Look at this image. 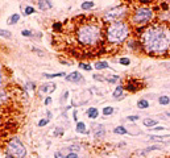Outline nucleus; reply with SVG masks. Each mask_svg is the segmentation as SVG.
I'll list each match as a JSON object with an SVG mask.
<instances>
[{
	"mask_svg": "<svg viewBox=\"0 0 170 158\" xmlns=\"http://www.w3.org/2000/svg\"><path fill=\"white\" fill-rule=\"evenodd\" d=\"M165 2H168V3H170V0H165Z\"/></svg>",
	"mask_w": 170,
	"mask_h": 158,
	"instance_id": "52",
	"label": "nucleus"
},
{
	"mask_svg": "<svg viewBox=\"0 0 170 158\" xmlns=\"http://www.w3.org/2000/svg\"><path fill=\"white\" fill-rule=\"evenodd\" d=\"M63 133H65V129L61 128V127L54 129V136H63Z\"/></svg>",
	"mask_w": 170,
	"mask_h": 158,
	"instance_id": "29",
	"label": "nucleus"
},
{
	"mask_svg": "<svg viewBox=\"0 0 170 158\" xmlns=\"http://www.w3.org/2000/svg\"><path fill=\"white\" fill-rule=\"evenodd\" d=\"M113 133H115V134H122V136H123V134H127V133H129V132H128V129L125 128V127L120 125V127H116V128L113 129Z\"/></svg>",
	"mask_w": 170,
	"mask_h": 158,
	"instance_id": "20",
	"label": "nucleus"
},
{
	"mask_svg": "<svg viewBox=\"0 0 170 158\" xmlns=\"http://www.w3.org/2000/svg\"><path fill=\"white\" fill-rule=\"evenodd\" d=\"M34 13V8L33 7H26L25 8V15H32Z\"/></svg>",
	"mask_w": 170,
	"mask_h": 158,
	"instance_id": "35",
	"label": "nucleus"
},
{
	"mask_svg": "<svg viewBox=\"0 0 170 158\" xmlns=\"http://www.w3.org/2000/svg\"><path fill=\"white\" fill-rule=\"evenodd\" d=\"M52 100H53V99H52L50 96H48V98L45 99V101H44V104H45V105H49V104L52 103Z\"/></svg>",
	"mask_w": 170,
	"mask_h": 158,
	"instance_id": "42",
	"label": "nucleus"
},
{
	"mask_svg": "<svg viewBox=\"0 0 170 158\" xmlns=\"http://www.w3.org/2000/svg\"><path fill=\"white\" fill-rule=\"evenodd\" d=\"M137 107H139L140 109H146V108H149V101L146 99H140L137 101Z\"/></svg>",
	"mask_w": 170,
	"mask_h": 158,
	"instance_id": "19",
	"label": "nucleus"
},
{
	"mask_svg": "<svg viewBox=\"0 0 170 158\" xmlns=\"http://www.w3.org/2000/svg\"><path fill=\"white\" fill-rule=\"evenodd\" d=\"M19 20H20V15H19V13H13V15L8 19V24H16V22H17Z\"/></svg>",
	"mask_w": 170,
	"mask_h": 158,
	"instance_id": "23",
	"label": "nucleus"
},
{
	"mask_svg": "<svg viewBox=\"0 0 170 158\" xmlns=\"http://www.w3.org/2000/svg\"><path fill=\"white\" fill-rule=\"evenodd\" d=\"M49 121H50V120H49L48 117L46 118H41V120L37 123V125L38 127H45V125H48V124H49Z\"/></svg>",
	"mask_w": 170,
	"mask_h": 158,
	"instance_id": "30",
	"label": "nucleus"
},
{
	"mask_svg": "<svg viewBox=\"0 0 170 158\" xmlns=\"http://www.w3.org/2000/svg\"><path fill=\"white\" fill-rule=\"evenodd\" d=\"M79 150H80V145H79V144H73V145H70L69 148L63 149L62 151H63V153H65V151H69V153H71V151H74V153H78Z\"/></svg>",
	"mask_w": 170,
	"mask_h": 158,
	"instance_id": "17",
	"label": "nucleus"
},
{
	"mask_svg": "<svg viewBox=\"0 0 170 158\" xmlns=\"http://www.w3.org/2000/svg\"><path fill=\"white\" fill-rule=\"evenodd\" d=\"M8 100V96H7V92L4 91V90H0V105L4 104L5 101Z\"/></svg>",
	"mask_w": 170,
	"mask_h": 158,
	"instance_id": "24",
	"label": "nucleus"
},
{
	"mask_svg": "<svg viewBox=\"0 0 170 158\" xmlns=\"http://www.w3.org/2000/svg\"><path fill=\"white\" fill-rule=\"evenodd\" d=\"M149 140H152V141H161V142H166V141H170V134H165V136H149Z\"/></svg>",
	"mask_w": 170,
	"mask_h": 158,
	"instance_id": "14",
	"label": "nucleus"
},
{
	"mask_svg": "<svg viewBox=\"0 0 170 158\" xmlns=\"http://www.w3.org/2000/svg\"><path fill=\"white\" fill-rule=\"evenodd\" d=\"M0 36H2V37H5V38H11V37H12V33H11L9 30L0 29Z\"/></svg>",
	"mask_w": 170,
	"mask_h": 158,
	"instance_id": "27",
	"label": "nucleus"
},
{
	"mask_svg": "<svg viewBox=\"0 0 170 158\" xmlns=\"http://www.w3.org/2000/svg\"><path fill=\"white\" fill-rule=\"evenodd\" d=\"M79 67H80V69H83V70H86V71L92 70V69H91V66H90L89 63H79Z\"/></svg>",
	"mask_w": 170,
	"mask_h": 158,
	"instance_id": "33",
	"label": "nucleus"
},
{
	"mask_svg": "<svg viewBox=\"0 0 170 158\" xmlns=\"http://www.w3.org/2000/svg\"><path fill=\"white\" fill-rule=\"evenodd\" d=\"M61 24H59V22H56V24H54L53 25V28H54V29H56V30H59V29H61Z\"/></svg>",
	"mask_w": 170,
	"mask_h": 158,
	"instance_id": "43",
	"label": "nucleus"
},
{
	"mask_svg": "<svg viewBox=\"0 0 170 158\" xmlns=\"http://www.w3.org/2000/svg\"><path fill=\"white\" fill-rule=\"evenodd\" d=\"M119 62H120L122 65H124V66H128V65L131 63V59H129V58H120Z\"/></svg>",
	"mask_w": 170,
	"mask_h": 158,
	"instance_id": "32",
	"label": "nucleus"
},
{
	"mask_svg": "<svg viewBox=\"0 0 170 158\" xmlns=\"http://www.w3.org/2000/svg\"><path fill=\"white\" fill-rule=\"evenodd\" d=\"M94 2H85L82 4V9H92L94 8Z\"/></svg>",
	"mask_w": 170,
	"mask_h": 158,
	"instance_id": "26",
	"label": "nucleus"
},
{
	"mask_svg": "<svg viewBox=\"0 0 170 158\" xmlns=\"http://www.w3.org/2000/svg\"><path fill=\"white\" fill-rule=\"evenodd\" d=\"M67 96H69V91L65 92V94L62 95V98H61V99H62V100H66V99H67Z\"/></svg>",
	"mask_w": 170,
	"mask_h": 158,
	"instance_id": "46",
	"label": "nucleus"
},
{
	"mask_svg": "<svg viewBox=\"0 0 170 158\" xmlns=\"http://www.w3.org/2000/svg\"><path fill=\"white\" fill-rule=\"evenodd\" d=\"M92 128H94V136L96 138H102L104 137V134H106V128L102 124H92Z\"/></svg>",
	"mask_w": 170,
	"mask_h": 158,
	"instance_id": "9",
	"label": "nucleus"
},
{
	"mask_svg": "<svg viewBox=\"0 0 170 158\" xmlns=\"http://www.w3.org/2000/svg\"><path fill=\"white\" fill-rule=\"evenodd\" d=\"M113 111H115L113 107H109V105L108 107H104V108H103V115L104 116H111L113 114Z\"/></svg>",
	"mask_w": 170,
	"mask_h": 158,
	"instance_id": "25",
	"label": "nucleus"
},
{
	"mask_svg": "<svg viewBox=\"0 0 170 158\" xmlns=\"http://www.w3.org/2000/svg\"><path fill=\"white\" fill-rule=\"evenodd\" d=\"M165 115H166L168 117H170V112H165Z\"/></svg>",
	"mask_w": 170,
	"mask_h": 158,
	"instance_id": "51",
	"label": "nucleus"
},
{
	"mask_svg": "<svg viewBox=\"0 0 170 158\" xmlns=\"http://www.w3.org/2000/svg\"><path fill=\"white\" fill-rule=\"evenodd\" d=\"M153 17H154V13H153V11L150 8L141 7V8H137L133 12V15L131 16V21L135 25H142L152 21Z\"/></svg>",
	"mask_w": 170,
	"mask_h": 158,
	"instance_id": "5",
	"label": "nucleus"
},
{
	"mask_svg": "<svg viewBox=\"0 0 170 158\" xmlns=\"http://www.w3.org/2000/svg\"><path fill=\"white\" fill-rule=\"evenodd\" d=\"M163 66H166V67H169V69H170V63H163Z\"/></svg>",
	"mask_w": 170,
	"mask_h": 158,
	"instance_id": "50",
	"label": "nucleus"
},
{
	"mask_svg": "<svg viewBox=\"0 0 170 158\" xmlns=\"http://www.w3.org/2000/svg\"><path fill=\"white\" fill-rule=\"evenodd\" d=\"M5 153L12 154L15 158H26V156H28L25 145L17 137H12L7 142V151Z\"/></svg>",
	"mask_w": 170,
	"mask_h": 158,
	"instance_id": "4",
	"label": "nucleus"
},
{
	"mask_svg": "<svg viewBox=\"0 0 170 158\" xmlns=\"http://www.w3.org/2000/svg\"><path fill=\"white\" fill-rule=\"evenodd\" d=\"M142 49L149 54H163L170 50V25L153 24L144 29L140 36Z\"/></svg>",
	"mask_w": 170,
	"mask_h": 158,
	"instance_id": "1",
	"label": "nucleus"
},
{
	"mask_svg": "<svg viewBox=\"0 0 170 158\" xmlns=\"http://www.w3.org/2000/svg\"><path fill=\"white\" fill-rule=\"evenodd\" d=\"M75 132H78L80 134H89V131L86 128V124L83 121H78L75 125Z\"/></svg>",
	"mask_w": 170,
	"mask_h": 158,
	"instance_id": "12",
	"label": "nucleus"
},
{
	"mask_svg": "<svg viewBox=\"0 0 170 158\" xmlns=\"http://www.w3.org/2000/svg\"><path fill=\"white\" fill-rule=\"evenodd\" d=\"M124 90H127V91H131V92H136L137 90H139V84H137V82L135 81H128L127 84H125V87H123Z\"/></svg>",
	"mask_w": 170,
	"mask_h": 158,
	"instance_id": "11",
	"label": "nucleus"
},
{
	"mask_svg": "<svg viewBox=\"0 0 170 158\" xmlns=\"http://www.w3.org/2000/svg\"><path fill=\"white\" fill-rule=\"evenodd\" d=\"M127 120H128V121H132V123H135V121H139V116H136V115L128 116V117H127Z\"/></svg>",
	"mask_w": 170,
	"mask_h": 158,
	"instance_id": "34",
	"label": "nucleus"
},
{
	"mask_svg": "<svg viewBox=\"0 0 170 158\" xmlns=\"http://www.w3.org/2000/svg\"><path fill=\"white\" fill-rule=\"evenodd\" d=\"M0 124H2V117H0Z\"/></svg>",
	"mask_w": 170,
	"mask_h": 158,
	"instance_id": "54",
	"label": "nucleus"
},
{
	"mask_svg": "<svg viewBox=\"0 0 170 158\" xmlns=\"http://www.w3.org/2000/svg\"><path fill=\"white\" fill-rule=\"evenodd\" d=\"M2 84H3V74H2V71H0V87H2Z\"/></svg>",
	"mask_w": 170,
	"mask_h": 158,
	"instance_id": "48",
	"label": "nucleus"
},
{
	"mask_svg": "<svg viewBox=\"0 0 170 158\" xmlns=\"http://www.w3.org/2000/svg\"><path fill=\"white\" fill-rule=\"evenodd\" d=\"M0 71H2V65H0Z\"/></svg>",
	"mask_w": 170,
	"mask_h": 158,
	"instance_id": "53",
	"label": "nucleus"
},
{
	"mask_svg": "<svg viewBox=\"0 0 170 158\" xmlns=\"http://www.w3.org/2000/svg\"><path fill=\"white\" fill-rule=\"evenodd\" d=\"M73 117H74V120L78 123V111H74L73 112Z\"/></svg>",
	"mask_w": 170,
	"mask_h": 158,
	"instance_id": "44",
	"label": "nucleus"
},
{
	"mask_svg": "<svg viewBox=\"0 0 170 158\" xmlns=\"http://www.w3.org/2000/svg\"><path fill=\"white\" fill-rule=\"evenodd\" d=\"M139 2H140L141 4H149V3L153 2V0H139Z\"/></svg>",
	"mask_w": 170,
	"mask_h": 158,
	"instance_id": "45",
	"label": "nucleus"
},
{
	"mask_svg": "<svg viewBox=\"0 0 170 158\" xmlns=\"http://www.w3.org/2000/svg\"><path fill=\"white\" fill-rule=\"evenodd\" d=\"M123 91H124V88H123L122 86H117L116 88H115V91L112 92L113 99H120V98H123Z\"/></svg>",
	"mask_w": 170,
	"mask_h": 158,
	"instance_id": "15",
	"label": "nucleus"
},
{
	"mask_svg": "<svg viewBox=\"0 0 170 158\" xmlns=\"http://www.w3.org/2000/svg\"><path fill=\"white\" fill-rule=\"evenodd\" d=\"M65 79H66L67 82L75 83V84H80V83H83V77H82V74H80V72H78V71H73V72H70L69 75L65 77Z\"/></svg>",
	"mask_w": 170,
	"mask_h": 158,
	"instance_id": "7",
	"label": "nucleus"
},
{
	"mask_svg": "<svg viewBox=\"0 0 170 158\" xmlns=\"http://www.w3.org/2000/svg\"><path fill=\"white\" fill-rule=\"evenodd\" d=\"M107 41L111 44H122L129 36V24L125 21H115L107 28Z\"/></svg>",
	"mask_w": 170,
	"mask_h": 158,
	"instance_id": "3",
	"label": "nucleus"
},
{
	"mask_svg": "<svg viewBox=\"0 0 170 158\" xmlns=\"http://www.w3.org/2000/svg\"><path fill=\"white\" fill-rule=\"evenodd\" d=\"M54 158H67V154H65L62 150H59L54 153Z\"/></svg>",
	"mask_w": 170,
	"mask_h": 158,
	"instance_id": "31",
	"label": "nucleus"
},
{
	"mask_svg": "<svg viewBox=\"0 0 170 158\" xmlns=\"http://www.w3.org/2000/svg\"><path fill=\"white\" fill-rule=\"evenodd\" d=\"M161 146L160 145H152V146H148L146 149H144L141 151V156H146L148 153H150V151H154V150H160Z\"/></svg>",
	"mask_w": 170,
	"mask_h": 158,
	"instance_id": "16",
	"label": "nucleus"
},
{
	"mask_svg": "<svg viewBox=\"0 0 170 158\" xmlns=\"http://www.w3.org/2000/svg\"><path fill=\"white\" fill-rule=\"evenodd\" d=\"M44 77L48 78V79H52V78H57V77H65L63 72H57V74H44Z\"/></svg>",
	"mask_w": 170,
	"mask_h": 158,
	"instance_id": "28",
	"label": "nucleus"
},
{
	"mask_svg": "<svg viewBox=\"0 0 170 158\" xmlns=\"http://www.w3.org/2000/svg\"><path fill=\"white\" fill-rule=\"evenodd\" d=\"M26 88H28V90H34L36 88V84L32 83V82H26Z\"/></svg>",
	"mask_w": 170,
	"mask_h": 158,
	"instance_id": "37",
	"label": "nucleus"
},
{
	"mask_svg": "<svg viewBox=\"0 0 170 158\" xmlns=\"http://www.w3.org/2000/svg\"><path fill=\"white\" fill-rule=\"evenodd\" d=\"M76 38L82 45L94 46L102 38V29L98 24H83L76 30Z\"/></svg>",
	"mask_w": 170,
	"mask_h": 158,
	"instance_id": "2",
	"label": "nucleus"
},
{
	"mask_svg": "<svg viewBox=\"0 0 170 158\" xmlns=\"http://www.w3.org/2000/svg\"><path fill=\"white\" fill-rule=\"evenodd\" d=\"M153 131H156V132H160V131H165V127H162V125H157L153 128Z\"/></svg>",
	"mask_w": 170,
	"mask_h": 158,
	"instance_id": "39",
	"label": "nucleus"
},
{
	"mask_svg": "<svg viewBox=\"0 0 170 158\" xmlns=\"http://www.w3.org/2000/svg\"><path fill=\"white\" fill-rule=\"evenodd\" d=\"M119 77H111V78H106V81H108L109 83H116Z\"/></svg>",
	"mask_w": 170,
	"mask_h": 158,
	"instance_id": "36",
	"label": "nucleus"
},
{
	"mask_svg": "<svg viewBox=\"0 0 170 158\" xmlns=\"http://www.w3.org/2000/svg\"><path fill=\"white\" fill-rule=\"evenodd\" d=\"M48 118H49V120L52 118V112L50 111H48Z\"/></svg>",
	"mask_w": 170,
	"mask_h": 158,
	"instance_id": "49",
	"label": "nucleus"
},
{
	"mask_svg": "<svg viewBox=\"0 0 170 158\" xmlns=\"http://www.w3.org/2000/svg\"><path fill=\"white\" fill-rule=\"evenodd\" d=\"M21 35L25 36V37H29V36H32V32L30 30H23L21 32Z\"/></svg>",
	"mask_w": 170,
	"mask_h": 158,
	"instance_id": "41",
	"label": "nucleus"
},
{
	"mask_svg": "<svg viewBox=\"0 0 170 158\" xmlns=\"http://www.w3.org/2000/svg\"><path fill=\"white\" fill-rule=\"evenodd\" d=\"M158 103L161 105H168V104H170V98L166 96V95H162V96L158 98Z\"/></svg>",
	"mask_w": 170,
	"mask_h": 158,
	"instance_id": "22",
	"label": "nucleus"
},
{
	"mask_svg": "<svg viewBox=\"0 0 170 158\" xmlns=\"http://www.w3.org/2000/svg\"><path fill=\"white\" fill-rule=\"evenodd\" d=\"M86 115L89 118H98V116H99V111H98V108H95V107H91V108H89L86 111Z\"/></svg>",
	"mask_w": 170,
	"mask_h": 158,
	"instance_id": "13",
	"label": "nucleus"
},
{
	"mask_svg": "<svg viewBox=\"0 0 170 158\" xmlns=\"http://www.w3.org/2000/svg\"><path fill=\"white\" fill-rule=\"evenodd\" d=\"M53 7L52 0H38V8L41 11H48Z\"/></svg>",
	"mask_w": 170,
	"mask_h": 158,
	"instance_id": "10",
	"label": "nucleus"
},
{
	"mask_svg": "<svg viewBox=\"0 0 170 158\" xmlns=\"http://www.w3.org/2000/svg\"><path fill=\"white\" fill-rule=\"evenodd\" d=\"M56 88H57V86H56V83H53V82L44 83L42 86L40 87V94H46V95H49V94L54 92V90H56Z\"/></svg>",
	"mask_w": 170,
	"mask_h": 158,
	"instance_id": "8",
	"label": "nucleus"
},
{
	"mask_svg": "<svg viewBox=\"0 0 170 158\" xmlns=\"http://www.w3.org/2000/svg\"><path fill=\"white\" fill-rule=\"evenodd\" d=\"M67 158H79V156H78V153L71 151V153H67Z\"/></svg>",
	"mask_w": 170,
	"mask_h": 158,
	"instance_id": "38",
	"label": "nucleus"
},
{
	"mask_svg": "<svg viewBox=\"0 0 170 158\" xmlns=\"http://www.w3.org/2000/svg\"><path fill=\"white\" fill-rule=\"evenodd\" d=\"M144 125L145 127H148V128H154V127H157V124H158V121H156V120H153V118H144Z\"/></svg>",
	"mask_w": 170,
	"mask_h": 158,
	"instance_id": "18",
	"label": "nucleus"
},
{
	"mask_svg": "<svg viewBox=\"0 0 170 158\" xmlns=\"http://www.w3.org/2000/svg\"><path fill=\"white\" fill-rule=\"evenodd\" d=\"M128 13V7L127 5H117L112 9H109L104 16L106 21H120V19L125 17Z\"/></svg>",
	"mask_w": 170,
	"mask_h": 158,
	"instance_id": "6",
	"label": "nucleus"
},
{
	"mask_svg": "<svg viewBox=\"0 0 170 158\" xmlns=\"http://www.w3.org/2000/svg\"><path fill=\"white\" fill-rule=\"evenodd\" d=\"M109 65L107 63V62H104V61H99V62H96L95 63V69L96 70H104V69H108Z\"/></svg>",
	"mask_w": 170,
	"mask_h": 158,
	"instance_id": "21",
	"label": "nucleus"
},
{
	"mask_svg": "<svg viewBox=\"0 0 170 158\" xmlns=\"http://www.w3.org/2000/svg\"><path fill=\"white\" fill-rule=\"evenodd\" d=\"M4 158H15V157H13L12 154H9V153H5V154H4Z\"/></svg>",
	"mask_w": 170,
	"mask_h": 158,
	"instance_id": "47",
	"label": "nucleus"
},
{
	"mask_svg": "<svg viewBox=\"0 0 170 158\" xmlns=\"http://www.w3.org/2000/svg\"><path fill=\"white\" fill-rule=\"evenodd\" d=\"M94 79H96V81H100V82L102 81H106V78H104L103 75H96V74L94 75Z\"/></svg>",
	"mask_w": 170,
	"mask_h": 158,
	"instance_id": "40",
	"label": "nucleus"
}]
</instances>
